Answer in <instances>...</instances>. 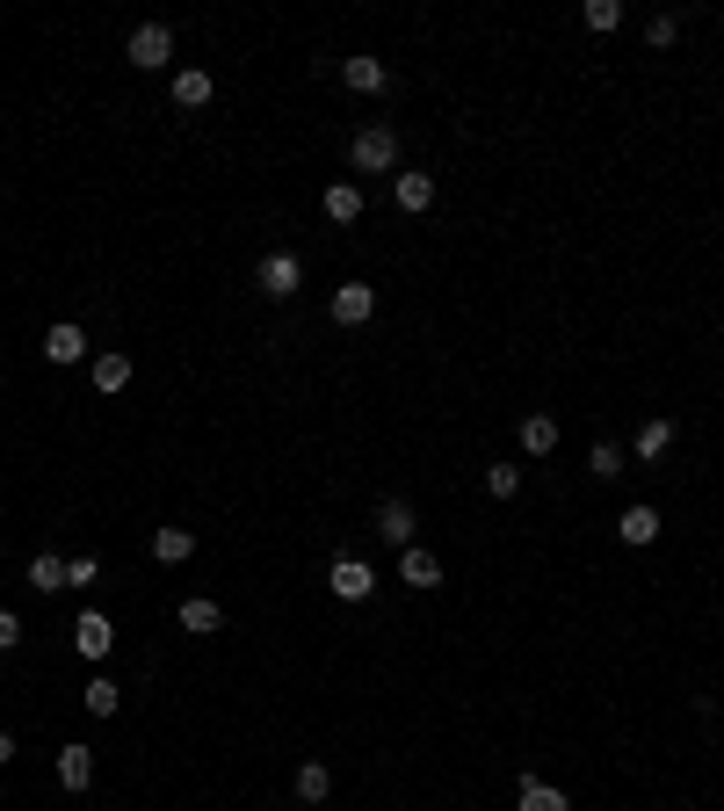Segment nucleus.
<instances>
[{
  "label": "nucleus",
  "mask_w": 724,
  "mask_h": 811,
  "mask_svg": "<svg viewBox=\"0 0 724 811\" xmlns=\"http://www.w3.org/2000/svg\"><path fill=\"white\" fill-rule=\"evenodd\" d=\"M348 167L355 174H392L398 167V131L392 123H362L355 145H348Z\"/></svg>",
  "instance_id": "1"
},
{
  "label": "nucleus",
  "mask_w": 724,
  "mask_h": 811,
  "mask_svg": "<svg viewBox=\"0 0 724 811\" xmlns=\"http://www.w3.org/2000/svg\"><path fill=\"white\" fill-rule=\"evenodd\" d=\"M131 66H139V73L174 66V30H167V22H139V30H131Z\"/></svg>",
  "instance_id": "2"
},
{
  "label": "nucleus",
  "mask_w": 724,
  "mask_h": 811,
  "mask_svg": "<svg viewBox=\"0 0 724 811\" xmlns=\"http://www.w3.org/2000/svg\"><path fill=\"white\" fill-rule=\"evenodd\" d=\"M327 588H333V602H370L377 572H370V558H333V566H327Z\"/></svg>",
  "instance_id": "3"
},
{
  "label": "nucleus",
  "mask_w": 724,
  "mask_h": 811,
  "mask_svg": "<svg viewBox=\"0 0 724 811\" xmlns=\"http://www.w3.org/2000/svg\"><path fill=\"white\" fill-rule=\"evenodd\" d=\"M297 283H305V261H297V254H261V268H254L261 297H290Z\"/></svg>",
  "instance_id": "4"
},
{
  "label": "nucleus",
  "mask_w": 724,
  "mask_h": 811,
  "mask_svg": "<svg viewBox=\"0 0 724 811\" xmlns=\"http://www.w3.org/2000/svg\"><path fill=\"white\" fill-rule=\"evenodd\" d=\"M398 580H406V588H414V594L442 588V558H435L428 544H406V551H398Z\"/></svg>",
  "instance_id": "5"
},
{
  "label": "nucleus",
  "mask_w": 724,
  "mask_h": 811,
  "mask_svg": "<svg viewBox=\"0 0 724 811\" xmlns=\"http://www.w3.org/2000/svg\"><path fill=\"white\" fill-rule=\"evenodd\" d=\"M327 311H333V327H362V319L377 311V291H370V283H341V291L327 297Z\"/></svg>",
  "instance_id": "6"
},
{
  "label": "nucleus",
  "mask_w": 724,
  "mask_h": 811,
  "mask_svg": "<svg viewBox=\"0 0 724 811\" xmlns=\"http://www.w3.org/2000/svg\"><path fill=\"white\" fill-rule=\"evenodd\" d=\"M420 522H414V501H398V493H392V501H384L377 507V536H384V544H398V551H406V544H420Z\"/></svg>",
  "instance_id": "7"
},
{
  "label": "nucleus",
  "mask_w": 724,
  "mask_h": 811,
  "mask_svg": "<svg viewBox=\"0 0 724 811\" xmlns=\"http://www.w3.org/2000/svg\"><path fill=\"white\" fill-rule=\"evenodd\" d=\"M80 355H87V333H80V327H73V319H58V327H52V333H44V363H58V370H73V363H80Z\"/></svg>",
  "instance_id": "8"
},
{
  "label": "nucleus",
  "mask_w": 724,
  "mask_h": 811,
  "mask_svg": "<svg viewBox=\"0 0 724 811\" xmlns=\"http://www.w3.org/2000/svg\"><path fill=\"white\" fill-rule=\"evenodd\" d=\"M290 790H297V804H327V797H333V768H327V760H297Z\"/></svg>",
  "instance_id": "9"
},
{
  "label": "nucleus",
  "mask_w": 724,
  "mask_h": 811,
  "mask_svg": "<svg viewBox=\"0 0 724 811\" xmlns=\"http://www.w3.org/2000/svg\"><path fill=\"white\" fill-rule=\"evenodd\" d=\"M52 768H58V782H66V790L80 797L87 782H95V746H58V760H52Z\"/></svg>",
  "instance_id": "10"
},
{
  "label": "nucleus",
  "mask_w": 724,
  "mask_h": 811,
  "mask_svg": "<svg viewBox=\"0 0 724 811\" xmlns=\"http://www.w3.org/2000/svg\"><path fill=\"white\" fill-rule=\"evenodd\" d=\"M73 645H80V659H109L117 631H109V616H95V609H87V616L73 623Z\"/></svg>",
  "instance_id": "11"
},
{
  "label": "nucleus",
  "mask_w": 724,
  "mask_h": 811,
  "mask_svg": "<svg viewBox=\"0 0 724 811\" xmlns=\"http://www.w3.org/2000/svg\"><path fill=\"white\" fill-rule=\"evenodd\" d=\"M616 536H623V544H630V551H645V544H659V515H652V507H623V515H616Z\"/></svg>",
  "instance_id": "12"
},
{
  "label": "nucleus",
  "mask_w": 724,
  "mask_h": 811,
  "mask_svg": "<svg viewBox=\"0 0 724 811\" xmlns=\"http://www.w3.org/2000/svg\"><path fill=\"white\" fill-rule=\"evenodd\" d=\"M522 449H529V457H551L558 449V414H544V406H536V414H522Z\"/></svg>",
  "instance_id": "13"
},
{
  "label": "nucleus",
  "mask_w": 724,
  "mask_h": 811,
  "mask_svg": "<svg viewBox=\"0 0 724 811\" xmlns=\"http://www.w3.org/2000/svg\"><path fill=\"white\" fill-rule=\"evenodd\" d=\"M189 551H196V529H182V522L153 529V558H160V566H189Z\"/></svg>",
  "instance_id": "14"
},
{
  "label": "nucleus",
  "mask_w": 724,
  "mask_h": 811,
  "mask_svg": "<svg viewBox=\"0 0 724 811\" xmlns=\"http://www.w3.org/2000/svg\"><path fill=\"white\" fill-rule=\"evenodd\" d=\"M341 80L355 87V95H384L392 73H384V58H341Z\"/></svg>",
  "instance_id": "15"
},
{
  "label": "nucleus",
  "mask_w": 724,
  "mask_h": 811,
  "mask_svg": "<svg viewBox=\"0 0 724 811\" xmlns=\"http://www.w3.org/2000/svg\"><path fill=\"white\" fill-rule=\"evenodd\" d=\"M182 631H189V638H218V631H224V609L204 602V594H189V602H182Z\"/></svg>",
  "instance_id": "16"
},
{
  "label": "nucleus",
  "mask_w": 724,
  "mask_h": 811,
  "mask_svg": "<svg viewBox=\"0 0 724 811\" xmlns=\"http://www.w3.org/2000/svg\"><path fill=\"white\" fill-rule=\"evenodd\" d=\"M630 449H638L645 464H652V457H667V449H673V420H667V414H652L638 435H630Z\"/></svg>",
  "instance_id": "17"
},
{
  "label": "nucleus",
  "mask_w": 724,
  "mask_h": 811,
  "mask_svg": "<svg viewBox=\"0 0 724 811\" xmlns=\"http://www.w3.org/2000/svg\"><path fill=\"white\" fill-rule=\"evenodd\" d=\"M87 377H95V392H123V384H131V355H123V348H109V355H95V370H87Z\"/></svg>",
  "instance_id": "18"
},
{
  "label": "nucleus",
  "mask_w": 724,
  "mask_h": 811,
  "mask_svg": "<svg viewBox=\"0 0 724 811\" xmlns=\"http://www.w3.org/2000/svg\"><path fill=\"white\" fill-rule=\"evenodd\" d=\"M80 703H87V717H117V710H123V689L109 681V673H95V681L80 689Z\"/></svg>",
  "instance_id": "19"
},
{
  "label": "nucleus",
  "mask_w": 724,
  "mask_h": 811,
  "mask_svg": "<svg viewBox=\"0 0 724 811\" xmlns=\"http://www.w3.org/2000/svg\"><path fill=\"white\" fill-rule=\"evenodd\" d=\"M210 87H218V80H210L204 66H182V73H174V102H182V109H204Z\"/></svg>",
  "instance_id": "20"
},
{
  "label": "nucleus",
  "mask_w": 724,
  "mask_h": 811,
  "mask_svg": "<svg viewBox=\"0 0 724 811\" xmlns=\"http://www.w3.org/2000/svg\"><path fill=\"white\" fill-rule=\"evenodd\" d=\"M392 204L398 210H428L435 204V174H398V182H392Z\"/></svg>",
  "instance_id": "21"
},
{
  "label": "nucleus",
  "mask_w": 724,
  "mask_h": 811,
  "mask_svg": "<svg viewBox=\"0 0 724 811\" xmlns=\"http://www.w3.org/2000/svg\"><path fill=\"white\" fill-rule=\"evenodd\" d=\"M30 588L36 594H58V588H66V558H58V551H36L30 558Z\"/></svg>",
  "instance_id": "22"
},
{
  "label": "nucleus",
  "mask_w": 724,
  "mask_h": 811,
  "mask_svg": "<svg viewBox=\"0 0 724 811\" xmlns=\"http://www.w3.org/2000/svg\"><path fill=\"white\" fill-rule=\"evenodd\" d=\"M327 218L333 224H355L362 218V189H355V182H333V189H327Z\"/></svg>",
  "instance_id": "23"
},
{
  "label": "nucleus",
  "mask_w": 724,
  "mask_h": 811,
  "mask_svg": "<svg viewBox=\"0 0 724 811\" xmlns=\"http://www.w3.org/2000/svg\"><path fill=\"white\" fill-rule=\"evenodd\" d=\"M522 811H572V804H566V790H551V782L522 776Z\"/></svg>",
  "instance_id": "24"
},
{
  "label": "nucleus",
  "mask_w": 724,
  "mask_h": 811,
  "mask_svg": "<svg viewBox=\"0 0 724 811\" xmlns=\"http://www.w3.org/2000/svg\"><path fill=\"white\" fill-rule=\"evenodd\" d=\"M580 22H586V30H594V36L623 30V0H586V8H580Z\"/></svg>",
  "instance_id": "25"
},
{
  "label": "nucleus",
  "mask_w": 724,
  "mask_h": 811,
  "mask_svg": "<svg viewBox=\"0 0 724 811\" xmlns=\"http://www.w3.org/2000/svg\"><path fill=\"white\" fill-rule=\"evenodd\" d=\"M485 493H493V501H515V493H522V464H485Z\"/></svg>",
  "instance_id": "26"
},
{
  "label": "nucleus",
  "mask_w": 724,
  "mask_h": 811,
  "mask_svg": "<svg viewBox=\"0 0 724 811\" xmlns=\"http://www.w3.org/2000/svg\"><path fill=\"white\" fill-rule=\"evenodd\" d=\"M95 580H102V558H95V551H80V558L66 566V588H95Z\"/></svg>",
  "instance_id": "27"
},
{
  "label": "nucleus",
  "mask_w": 724,
  "mask_h": 811,
  "mask_svg": "<svg viewBox=\"0 0 724 811\" xmlns=\"http://www.w3.org/2000/svg\"><path fill=\"white\" fill-rule=\"evenodd\" d=\"M586 464H594V479H623V449H616V442H602L594 457H586Z\"/></svg>",
  "instance_id": "28"
},
{
  "label": "nucleus",
  "mask_w": 724,
  "mask_h": 811,
  "mask_svg": "<svg viewBox=\"0 0 724 811\" xmlns=\"http://www.w3.org/2000/svg\"><path fill=\"white\" fill-rule=\"evenodd\" d=\"M673 36H681V22H673V15H652V22H645V44H652V52H667Z\"/></svg>",
  "instance_id": "29"
},
{
  "label": "nucleus",
  "mask_w": 724,
  "mask_h": 811,
  "mask_svg": "<svg viewBox=\"0 0 724 811\" xmlns=\"http://www.w3.org/2000/svg\"><path fill=\"white\" fill-rule=\"evenodd\" d=\"M15 645H22V616H15V609H0V653H15Z\"/></svg>",
  "instance_id": "30"
},
{
  "label": "nucleus",
  "mask_w": 724,
  "mask_h": 811,
  "mask_svg": "<svg viewBox=\"0 0 724 811\" xmlns=\"http://www.w3.org/2000/svg\"><path fill=\"white\" fill-rule=\"evenodd\" d=\"M8 760H15V739H8V732H0V768H8Z\"/></svg>",
  "instance_id": "31"
}]
</instances>
